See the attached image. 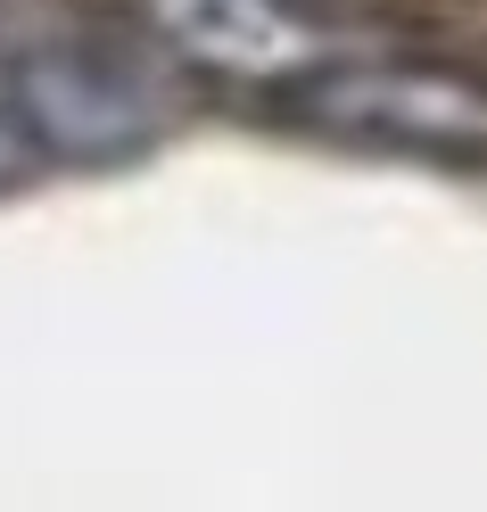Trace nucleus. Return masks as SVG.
Returning a JSON list of instances; mask_svg holds the SVG:
<instances>
[{"instance_id":"nucleus-4","label":"nucleus","mask_w":487,"mask_h":512,"mask_svg":"<svg viewBox=\"0 0 487 512\" xmlns=\"http://www.w3.org/2000/svg\"><path fill=\"white\" fill-rule=\"evenodd\" d=\"M42 166H50V149L34 141V124H25V108H17V91H9V58H0V190L34 182Z\"/></svg>"},{"instance_id":"nucleus-2","label":"nucleus","mask_w":487,"mask_h":512,"mask_svg":"<svg viewBox=\"0 0 487 512\" xmlns=\"http://www.w3.org/2000/svg\"><path fill=\"white\" fill-rule=\"evenodd\" d=\"M182 58L149 34H116V25H75V34H42L9 50V91L50 166H124L174 133L182 116Z\"/></svg>"},{"instance_id":"nucleus-3","label":"nucleus","mask_w":487,"mask_h":512,"mask_svg":"<svg viewBox=\"0 0 487 512\" xmlns=\"http://www.w3.org/2000/svg\"><path fill=\"white\" fill-rule=\"evenodd\" d=\"M149 25L182 67L223 75V83H281L322 50L314 17L298 0H149Z\"/></svg>"},{"instance_id":"nucleus-1","label":"nucleus","mask_w":487,"mask_h":512,"mask_svg":"<svg viewBox=\"0 0 487 512\" xmlns=\"http://www.w3.org/2000/svg\"><path fill=\"white\" fill-rule=\"evenodd\" d=\"M265 108L298 133L413 166H487V67L438 50H314L265 83Z\"/></svg>"}]
</instances>
